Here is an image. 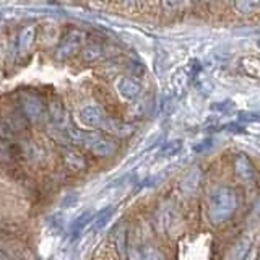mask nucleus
Returning <instances> with one entry per match:
<instances>
[{"instance_id": "f257e3e1", "label": "nucleus", "mask_w": 260, "mask_h": 260, "mask_svg": "<svg viewBox=\"0 0 260 260\" xmlns=\"http://www.w3.org/2000/svg\"><path fill=\"white\" fill-rule=\"evenodd\" d=\"M238 193L231 187H218L208 195L207 210L211 223H223L238 210Z\"/></svg>"}, {"instance_id": "f03ea898", "label": "nucleus", "mask_w": 260, "mask_h": 260, "mask_svg": "<svg viewBox=\"0 0 260 260\" xmlns=\"http://www.w3.org/2000/svg\"><path fill=\"white\" fill-rule=\"evenodd\" d=\"M86 41V35L81 29H70L63 35L59 46L55 47V59L57 60H67L73 57L80 49L83 47Z\"/></svg>"}, {"instance_id": "7ed1b4c3", "label": "nucleus", "mask_w": 260, "mask_h": 260, "mask_svg": "<svg viewBox=\"0 0 260 260\" xmlns=\"http://www.w3.org/2000/svg\"><path fill=\"white\" fill-rule=\"evenodd\" d=\"M83 148L89 150L93 154L100 158H108L116 151L117 145L111 138L104 137L101 134L96 132H86L85 134V140H83Z\"/></svg>"}, {"instance_id": "20e7f679", "label": "nucleus", "mask_w": 260, "mask_h": 260, "mask_svg": "<svg viewBox=\"0 0 260 260\" xmlns=\"http://www.w3.org/2000/svg\"><path fill=\"white\" fill-rule=\"evenodd\" d=\"M77 119L80 122V125H83L85 128H103L106 120H108L104 111L96 104L83 106V108L78 111Z\"/></svg>"}, {"instance_id": "39448f33", "label": "nucleus", "mask_w": 260, "mask_h": 260, "mask_svg": "<svg viewBox=\"0 0 260 260\" xmlns=\"http://www.w3.org/2000/svg\"><path fill=\"white\" fill-rule=\"evenodd\" d=\"M21 111L24 114V117L29 119L31 122H39L46 114L44 103L41 101V98L38 94L32 93H24L21 96Z\"/></svg>"}, {"instance_id": "423d86ee", "label": "nucleus", "mask_w": 260, "mask_h": 260, "mask_svg": "<svg viewBox=\"0 0 260 260\" xmlns=\"http://www.w3.org/2000/svg\"><path fill=\"white\" fill-rule=\"evenodd\" d=\"M116 91L124 101L132 103L142 94V86L137 80L130 77H120L116 81Z\"/></svg>"}, {"instance_id": "0eeeda50", "label": "nucleus", "mask_w": 260, "mask_h": 260, "mask_svg": "<svg viewBox=\"0 0 260 260\" xmlns=\"http://www.w3.org/2000/svg\"><path fill=\"white\" fill-rule=\"evenodd\" d=\"M35 41H36V26L35 24H28L16 36V52L20 55H26L32 49V46H35Z\"/></svg>"}, {"instance_id": "6e6552de", "label": "nucleus", "mask_w": 260, "mask_h": 260, "mask_svg": "<svg viewBox=\"0 0 260 260\" xmlns=\"http://www.w3.org/2000/svg\"><path fill=\"white\" fill-rule=\"evenodd\" d=\"M94 219V213L91 210H86L83 213H80L70 226V241L75 242L80 239V236L83 234V231L88 228V224H91Z\"/></svg>"}, {"instance_id": "1a4fd4ad", "label": "nucleus", "mask_w": 260, "mask_h": 260, "mask_svg": "<svg viewBox=\"0 0 260 260\" xmlns=\"http://www.w3.org/2000/svg\"><path fill=\"white\" fill-rule=\"evenodd\" d=\"M63 165L70 173H81L86 169L85 156L77 150H67L63 153Z\"/></svg>"}, {"instance_id": "9d476101", "label": "nucleus", "mask_w": 260, "mask_h": 260, "mask_svg": "<svg viewBox=\"0 0 260 260\" xmlns=\"http://www.w3.org/2000/svg\"><path fill=\"white\" fill-rule=\"evenodd\" d=\"M234 169H236V174L241 179H244V181H252V179L255 177V168L246 154H238V156L234 158Z\"/></svg>"}, {"instance_id": "9b49d317", "label": "nucleus", "mask_w": 260, "mask_h": 260, "mask_svg": "<svg viewBox=\"0 0 260 260\" xmlns=\"http://www.w3.org/2000/svg\"><path fill=\"white\" fill-rule=\"evenodd\" d=\"M103 128H106L108 132H111L112 135H117V137H128V135L134 134V125L132 124L120 122L117 119H108Z\"/></svg>"}, {"instance_id": "f8f14e48", "label": "nucleus", "mask_w": 260, "mask_h": 260, "mask_svg": "<svg viewBox=\"0 0 260 260\" xmlns=\"http://www.w3.org/2000/svg\"><path fill=\"white\" fill-rule=\"evenodd\" d=\"M249 249H250V238L249 236H241V239L233 246L230 255H228V260H244Z\"/></svg>"}, {"instance_id": "ddd939ff", "label": "nucleus", "mask_w": 260, "mask_h": 260, "mask_svg": "<svg viewBox=\"0 0 260 260\" xmlns=\"http://www.w3.org/2000/svg\"><path fill=\"white\" fill-rule=\"evenodd\" d=\"M199 182H200V169H192L189 171V174H187L182 182H181V189L185 192V193H192L195 189L199 187Z\"/></svg>"}, {"instance_id": "4468645a", "label": "nucleus", "mask_w": 260, "mask_h": 260, "mask_svg": "<svg viewBox=\"0 0 260 260\" xmlns=\"http://www.w3.org/2000/svg\"><path fill=\"white\" fill-rule=\"evenodd\" d=\"M114 211H116V208H114V207H106L104 210H101L100 213H98V216H94L93 224H94L96 231L104 230V228L111 223V219L114 216Z\"/></svg>"}, {"instance_id": "2eb2a0df", "label": "nucleus", "mask_w": 260, "mask_h": 260, "mask_svg": "<svg viewBox=\"0 0 260 260\" xmlns=\"http://www.w3.org/2000/svg\"><path fill=\"white\" fill-rule=\"evenodd\" d=\"M51 117L54 120L55 127H65V122H67V112L63 109L62 103H52L51 104Z\"/></svg>"}, {"instance_id": "dca6fc26", "label": "nucleus", "mask_w": 260, "mask_h": 260, "mask_svg": "<svg viewBox=\"0 0 260 260\" xmlns=\"http://www.w3.org/2000/svg\"><path fill=\"white\" fill-rule=\"evenodd\" d=\"M236 10L242 15H250L260 8V0H236Z\"/></svg>"}, {"instance_id": "f3484780", "label": "nucleus", "mask_w": 260, "mask_h": 260, "mask_svg": "<svg viewBox=\"0 0 260 260\" xmlns=\"http://www.w3.org/2000/svg\"><path fill=\"white\" fill-rule=\"evenodd\" d=\"M114 242H116L117 252L122 258H125V250H127V230L124 226H120L119 230L114 233Z\"/></svg>"}, {"instance_id": "a211bd4d", "label": "nucleus", "mask_w": 260, "mask_h": 260, "mask_svg": "<svg viewBox=\"0 0 260 260\" xmlns=\"http://www.w3.org/2000/svg\"><path fill=\"white\" fill-rule=\"evenodd\" d=\"M103 49L100 44H89L85 51H83V60L85 62H94L101 57Z\"/></svg>"}, {"instance_id": "6ab92c4d", "label": "nucleus", "mask_w": 260, "mask_h": 260, "mask_svg": "<svg viewBox=\"0 0 260 260\" xmlns=\"http://www.w3.org/2000/svg\"><path fill=\"white\" fill-rule=\"evenodd\" d=\"M49 230H51L52 233H55V234L62 233V230H63V216L59 215V213L52 215L51 219H49Z\"/></svg>"}, {"instance_id": "aec40b11", "label": "nucleus", "mask_w": 260, "mask_h": 260, "mask_svg": "<svg viewBox=\"0 0 260 260\" xmlns=\"http://www.w3.org/2000/svg\"><path fill=\"white\" fill-rule=\"evenodd\" d=\"M142 260H162V255L154 247H146L142 254Z\"/></svg>"}, {"instance_id": "412c9836", "label": "nucleus", "mask_w": 260, "mask_h": 260, "mask_svg": "<svg viewBox=\"0 0 260 260\" xmlns=\"http://www.w3.org/2000/svg\"><path fill=\"white\" fill-rule=\"evenodd\" d=\"M179 150H181V142H173V143H169L165 150H162V154H166V156H169V154H174V153H177Z\"/></svg>"}, {"instance_id": "4be33fe9", "label": "nucleus", "mask_w": 260, "mask_h": 260, "mask_svg": "<svg viewBox=\"0 0 260 260\" xmlns=\"http://www.w3.org/2000/svg\"><path fill=\"white\" fill-rule=\"evenodd\" d=\"M184 0H162V7L166 8V10H176L182 5Z\"/></svg>"}, {"instance_id": "5701e85b", "label": "nucleus", "mask_w": 260, "mask_h": 260, "mask_svg": "<svg viewBox=\"0 0 260 260\" xmlns=\"http://www.w3.org/2000/svg\"><path fill=\"white\" fill-rule=\"evenodd\" d=\"M7 134H5V127L2 125V124H0V137H5Z\"/></svg>"}, {"instance_id": "b1692460", "label": "nucleus", "mask_w": 260, "mask_h": 260, "mask_svg": "<svg viewBox=\"0 0 260 260\" xmlns=\"http://www.w3.org/2000/svg\"><path fill=\"white\" fill-rule=\"evenodd\" d=\"M0 260H12V258H8V257L4 254V252H0Z\"/></svg>"}, {"instance_id": "393cba45", "label": "nucleus", "mask_w": 260, "mask_h": 260, "mask_svg": "<svg viewBox=\"0 0 260 260\" xmlns=\"http://www.w3.org/2000/svg\"><path fill=\"white\" fill-rule=\"evenodd\" d=\"M125 2H128V4H130V2H134V0H125Z\"/></svg>"}, {"instance_id": "a878e982", "label": "nucleus", "mask_w": 260, "mask_h": 260, "mask_svg": "<svg viewBox=\"0 0 260 260\" xmlns=\"http://www.w3.org/2000/svg\"><path fill=\"white\" fill-rule=\"evenodd\" d=\"M202 2H208V0H202Z\"/></svg>"}, {"instance_id": "bb28decb", "label": "nucleus", "mask_w": 260, "mask_h": 260, "mask_svg": "<svg viewBox=\"0 0 260 260\" xmlns=\"http://www.w3.org/2000/svg\"><path fill=\"white\" fill-rule=\"evenodd\" d=\"M258 47H260V41H258Z\"/></svg>"}]
</instances>
